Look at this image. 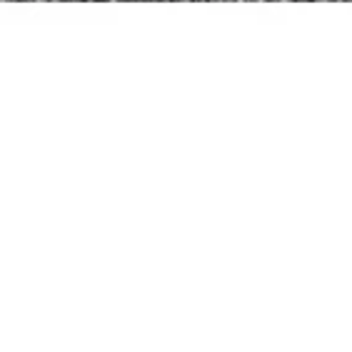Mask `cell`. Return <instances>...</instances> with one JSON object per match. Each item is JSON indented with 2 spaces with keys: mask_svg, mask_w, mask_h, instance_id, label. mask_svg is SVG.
<instances>
[{
  "mask_svg": "<svg viewBox=\"0 0 352 352\" xmlns=\"http://www.w3.org/2000/svg\"><path fill=\"white\" fill-rule=\"evenodd\" d=\"M70 3H98V0H70Z\"/></svg>",
  "mask_w": 352,
  "mask_h": 352,
  "instance_id": "obj_1",
  "label": "cell"
},
{
  "mask_svg": "<svg viewBox=\"0 0 352 352\" xmlns=\"http://www.w3.org/2000/svg\"><path fill=\"white\" fill-rule=\"evenodd\" d=\"M135 3H160V0H135Z\"/></svg>",
  "mask_w": 352,
  "mask_h": 352,
  "instance_id": "obj_2",
  "label": "cell"
},
{
  "mask_svg": "<svg viewBox=\"0 0 352 352\" xmlns=\"http://www.w3.org/2000/svg\"><path fill=\"white\" fill-rule=\"evenodd\" d=\"M298 3H307V0H298ZM310 3H318V0H310Z\"/></svg>",
  "mask_w": 352,
  "mask_h": 352,
  "instance_id": "obj_3",
  "label": "cell"
},
{
  "mask_svg": "<svg viewBox=\"0 0 352 352\" xmlns=\"http://www.w3.org/2000/svg\"><path fill=\"white\" fill-rule=\"evenodd\" d=\"M13 3H25V0H13Z\"/></svg>",
  "mask_w": 352,
  "mask_h": 352,
  "instance_id": "obj_4",
  "label": "cell"
}]
</instances>
